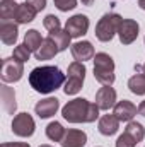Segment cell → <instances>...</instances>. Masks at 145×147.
Masks as SVG:
<instances>
[{
    "label": "cell",
    "instance_id": "1",
    "mask_svg": "<svg viewBox=\"0 0 145 147\" xmlns=\"http://www.w3.org/2000/svg\"><path fill=\"white\" fill-rule=\"evenodd\" d=\"M65 82V74L55 65L36 67L29 74V86L41 94H50L56 91Z\"/></svg>",
    "mask_w": 145,
    "mask_h": 147
},
{
    "label": "cell",
    "instance_id": "22",
    "mask_svg": "<svg viewBox=\"0 0 145 147\" xmlns=\"http://www.w3.org/2000/svg\"><path fill=\"white\" fill-rule=\"evenodd\" d=\"M43 41H44V39L41 38V34L38 33L36 29H29V31L26 33V36H24V45L29 48L31 53H36L38 50L41 48Z\"/></svg>",
    "mask_w": 145,
    "mask_h": 147
},
{
    "label": "cell",
    "instance_id": "4",
    "mask_svg": "<svg viewBox=\"0 0 145 147\" xmlns=\"http://www.w3.org/2000/svg\"><path fill=\"white\" fill-rule=\"evenodd\" d=\"M121 21L123 19L118 14H104L99 19L97 26H96V36H97V39L103 41V43L111 41L113 36L118 33V28H119V22Z\"/></svg>",
    "mask_w": 145,
    "mask_h": 147
},
{
    "label": "cell",
    "instance_id": "29",
    "mask_svg": "<svg viewBox=\"0 0 145 147\" xmlns=\"http://www.w3.org/2000/svg\"><path fill=\"white\" fill-rule=\"evenodd\" d=\"M53 2H55L56 9L62 12H68V10L77 7V0H53Z\"/></svg>",
    "mask_w": 145,
    "mask_h": 147
},
{
    "label": "cell",
    "instance_id": "17",
    "mask_svg": "<svg viewBox=\"0 0 145 147\" xmlns=\"http://www.w3.org/2000/svg\"><path fill=\"white\" fill-rule=\"evenodd\" d=\"M36 10L28 3V2H24V3H19V7H17V14H15V22L17 24H28V22H33L34 21V17H36Z\"/></svg>",
    "mask_w": 145,
    "mask_h": 147
},
{
    "label": "cell",
    "instance_id": "30",
    "mask_svg": "<svg viewBox=\"0 0 145 147\" xmlns=\"http://www.w3.org/2000/svg\"><path fill=\"white\" fill-rule=\"evenodd\" d=\"M36 12H41L44 7H46V0H26Z\"/></svg>",
    "mask_w": 145,
    "mask_h": 147
},
{
    "label": "cell",
    "instance_id": "11",
    "mask_svg": "<svg viewBox=\"0 0 145 147\" xmlns=\"http://www.w3.org/2000/svg\"><path fill=\"white\" fill-rule=\"evenodd\" d=\"M137 111H138V108H137L132 101L123 99V101H119V103L114 105V113H113V115H114L119 121H132V118L137 115Z\"/></svg>",
    "mask_w": 145,
    "mask_h": 147
},
{
    "label": "cell",
    "instance_id": "18",
    "mask_svg": "<svg viewBox=\"0 0 145 147\" xmlns=\"http://www.w3.org/2000/svg\"><path fill=\"white\" fill-rule=\"evenodd\" d=\"M58 53V48H56V45H55V41L51 39V38L48 36L44 41H43V45H41V48L38 50L36 53V58L38 60H50V58H53L55 55Z\"/></svg>",
    "mask_w": 145,
    "mask_h": 147
},
{
    "label": "cell",
    "instance_id": "12",
    "mask_svg": "<svg viewBox=\"0 0 145 147\" xmlns=\"http://www.w3.org/2000/svg\"><path fill=\"white\" fill-rule=\"evenodd\" d=\"M60 108V101L56 98H46V99H41L34 106V111L39 118H50L53 116Z\"/></svg>",
    "mask_w": 145,
    "mask_h": 147
},
{
    "label": "cell",
    "instance_id": "34",
    "mask_svg": "<svg viewBox=\"0 0 145 147\" xmlns=\"http://www.w3.org/2000/svg\"><path fill=\"white\" fill-rule=\"evenodd\" d=\"M138 5H140V7L145 10V0H138Z\"/></svg>",
    "mask_w": 145,
    "mask_h": 147
},
{
    "label": "cell",
    "instance_id": "25",
    "mask_svg": "<svg viewBox=\"0 0 145 147\" xmlns=\"http://www.w3.org/2000/svg\"><path fill=\"white\" fill-rule=\"evenodd\" d=\"M125 132H126L128 135H132V137L137 140V144H138V142H142V140H144V137H145V128L140 125V123H137V121H128V125H126Z\"/></svg>",
    "mask_w": 145,
    "mask_h": 147
},
{
    "label": "cell",
    "instance_id": "24",
    "mask_svg": "<svg viewBox=\"0 0 145 147\" xmlns=\"http://www.w3.org/2000/svg\"><path fill=\"white\" fill-rule=\"evenodd\" d=\"M128 87H130V91H132L133 94L144 96L145 94V74H137V75L130 77Z\"/></svg>",
    "mask_w": 145,
    "mask_h": 147
},
{
    "label": "cell",
    "instance_id": "16",
    "mask_svg": "<svg viewBox=\"0 0 145 147\" xmlns=\"http://www.w3.org/2000/svg\"><path fill=\"white\" fill-rule=\"evenodd\" d=\"M119 128V120L114 116V115H104L101 120H99V132L103 135H114Z\"/></svg>",
    "mask_w": 145,
    "mask_h": 147
},
{
    "label": "cell",
    "instance_id": "35",
    "mask_svg": "<svg viewBox=\"0 0 145 147\" xmlns=\"http://www.w3.org/2000/svg\"><path fill=\"white\" fill-rule=\"evenodd\" d=\"M142 70H144V74H145V63H144V67H142Z\"/></svg>",
    "mask_w": 145,
    "mask_h": 147
},
{
    "label": "cell",
    "instance_id": "5",
    "mask_svg": "<svg viewBox=\"0 0 145 147\" xmlns=\"http://www.w3.org/2000/svg\"><path fill=\"white\" fill-rule=\"evenodd\" d=\"M84 79H85V67L82 62H73L68 65V80L65 82V94L67 96H72L77 94L80 89H82V84H84Z\"/></svg>",
    "mask_w": 145,
    "mask_h": 147
},
{
    "label": "cell",
    "instance_id": "13",
    "mask_svg": "<svg viewBox=\"0 0 145 147\" xmlns=\"http://www.w3.org/2000/svg\"><path fill=\"white\" fill-rule=\"evenodd\" d=\"M70 51L77 62H85L94 57V46L89 41H77L75 45H72Z\"/></svg>",
    "mask_w": 145,
    "mask_h": 147
},
{
    "label": "cell",
    "instance_id": "8",
    "mask_svg": "<svg viewBox=\"0 0 145 147\" xmlns=\"http://www.w3.org/2000/svg\"><path fill=\"white\" fill-rule=\"evenodd\" d=\"M89 29V17L84 14H75L72 16L67 24H65V31L70 34L72 38H80L84 36Z\"/></svg>",
    "mask_w": 145,
    "mask_h": 147
},
{
    "label": "cell",
    "instance_id": "10",
    "mask_svg": "<svg viewBox=\"0 0 145 147\" xmlns=\"http://www.w3.org/2000/svg\"><path fill=\"white\" fill-rule=\"evenodd\" d=\"M96 105L99 110H109L116 105V91L111 86H104L96 92Z\"/></svg>",
    "mask_w": 145,
    "mask_h": 147
},
{
    "label": "cell",
    "instance_id": "36",
    "mask_svg": "<svg viewBox=\"0 0 145 147\" xmlns=\"http://www.w3.org/2000/svg\"><path fill=\"white\" fill-rule=\"evenodd\" d=\"M39 147H51V146H46V144H44V146H39Z\"/></svg>",
    "mask_w": 145,
    "mask_h": 147
},
{
    "label": "cell",
    "instance_id": "14",
    "mask_svg": "<svg viewBox=\"0 0 145 147\" xmlns=\"http://www.w3.org/2000/svg\"><path fill=\"white\" fill-rule=\"evenodd\" d=\"M87 144V135L85 132L82 130H75V128H70L65 132V137L62 140V146L63 147H84Z\"/></svg>",
    "mask_w": 145,
    "mask_h": 147
},
{
    "label": "cell",
    "instance_id": "33",
    "mask_svg": "<svg viewBox=\"0 0 145 147\" xmlns=\"http://www.w3.org/2000/svg\"><path fill=\"white\" fill-rule=\"evenodd\" d=\"M92 2H94V0H82V3H84V5H91Z\"/></svg>",
    "mask_w": 145,
    "mask_h": 147
},
{
    "label": "cell",
    "instance_id": "28",
    "mask_svg": "<svg viewBox=\"0 0 145 147\" xmlns=\"http://www.w3.org/2000/svg\"><path fill=\"white\" fill-rule=\"evenodd\" d=\"M135 146H137V140L132 135H128L126 132L123 135H119L118 140H116V147H135Z\"/></svg>",
    "mask_w": 145,
    "mask_h": 147
},
{
    "label": "cell",
    "instance_id": "27",
    "mask_svg": "<svg viewBox=\"0 0 145 147\" xmlns=\"http://www.w3.org/2000/svg\"><path fill=\"white\" fill-rule=\"evenodd\" d=\"M43 26H44L48 31H55V29H60V19H58L56 16L50 14V16H46V17H44V21H43Z\"/></svg>",
    "mask_w": 145,
    "mask_h": 147
},
{
    "label": "cell",
    "instance_id": "9",
    "mask_svg": "<svg viewBox=\"0 0 145 147\" xmlns=\"http://www.w3.org/2000/svg\"><path fill=\"white\" fill-rule=\"evenodd\" d=\"M118 36L123 45H132L138 36V22L133 19H123L118 28Z\"/></svg>",
    "mask_w": 145,
    "mask_h": 147
},
{
    "label": "cell",
    "instance_id": "20",
    "mask_svg": "<svg viewBox=\"0 0 145 147\" xmlns=\"http://www.w3.org/2000/svg\"><path fill=\"white\" fill-rule=\"evenodd\" d=\"M19 3L15 0H2L0 2V19L2 21H15Z\"/></svg>",
    "mask_w": 145,
    "mask_h": 147
},
{
    "label": "cell",
    "instance_id": "23",
    "mask_svg": "<svg viewBox=\"0 0 145 147\" xmlns=\"http://www.w3.org/2000/svg\"><path fill=\"white\" fill-rule=\"evenodd\" d=\"M46 137L53 142H62L63 137H65V128L62 127V123L58 121H51L48 127H46Z\"/></svg>",
    "mask_w": 145,
    "mask_h": 147
},
{
    "label": "cell",
    "instance_id": "26",
    "mask_svg": "<svg viewBox=\"0 0 145 147\" xmlns=\"http://www.w3.org/2000/svg\"><path fill=\"white\" fill-rule=\"evenodd\" d=\"M29 55H31V51H29V48H28L24 43L14 48V58L19 60V62H22V63L29 60Z\"/></svg>",
    "mask_w": 145,
    "mask_h": 147
},
{
    "label": "cell",
    "instance_id": "31",
    "mask_svg": "<svg viewBox=\"0 0 145 147\" xmlns=\"http://www.w3.org/2000/svg\"><path fill=\"white\" fill-rule=\"evenodd\" d=\"M2 147H31V146L26 144V142H5V144H2Z\"/></svg>",
    "mask_w": 145,
    "mask_h": 147
},
{
    "label": "cell",
    "instance_id": "21",
    "mask_svg": "<svg viewBox=\"0 0 145 147\" xmlns=\"http://www.w3.org/2000/svg\"><path fill=\"white\" fill-rule=\"evenodd\" d=\"M50 38L55 41L58 51H65V50L70 46V39H72V36H70L67 31H63L62 28H60V29H55V31H50Z\"/></svg>",
    "mask_w": 145,
    "mask_h": 147
},
{
    "label": "cell",
    "instance_id": "6",
    "mask_svg": "<svg viewBox=\"0 0 145 147\" xmlns=\"http://www.w3.org/2000/svg\"><path fill=\"white\" fill-rule=\"evenodd\" d=\"M22 74H24V65H22V62L15 60L14 57L2 60V72H0V77H2V80H3L5 84H7V82H17V80H21Z\"/></svg>",
    "mask_w": 145,
    "mask_h": 147
},
{
    "label": "cell",
    "instance_id": "7",
    "mask_svg": "<svg viewBox=\"0 0 145 147\" xmlns=\"http://www.w3.org/2000/svg\"><path fill=\"white\" fill-rule=\"evenodd\" d=\"M34 120L29 113H19L12 120V132L19 137H31L34 134Z\"/></svg>",
    "mask_w": 145,
    "mask_h": 147
},
{
    "label": "cell",
    "instance_id": "3",
    "mask_svg": "<svg viewBox=\"0 0 145 147\" xmlns=\"http://www.w3.org/2000/svg\"><path fill=\"white\" fill-rule=\"evenodd\" d=\"M94 77L103 86L114 82V62L108 53H97L94 57Z\"/></svg>",
    "mask_w": 145,
    "mask_h": 147
},
{
    "label": "cell",
    "instance_id": "19",
    "mask_svg": "<svg viewBox=\"0 0 145 147\" xmlns=\"http://www.w3.org/2000/svg\"><path fill=\"white\" fill-rule=\"evenodd\" d=\"M2 105H3V110L7 111L9 115H14V111L17 108L14 89L9 87V86H5V84L2 86Z\"/></svg>",
    "mask_w": 145,
    "mask_h": 147
},
{
    "label": "cell",
    "instance_id": "32",
    "mask_svg": "<svg viewBox=\"0 0 145 147\" xmlns=\"http://www.w3.org/2000/svg\"><path fill=\"white\" fill-rule=\"evenodd\" d=\"M138 113H140L142 116H145V99L140 103V106H138Z\"/></svg>",
    "mask_w": 145,
    "mask_h": 147
},
{
    "label": "cell",
    "instance_id": "15",
    "mask_svg": "<svg viewBox=\"0 0 145 147\" xmlns=\"http://www.w3.org/2000/svg\"><path fill=\"white\" fill-rule=\"evenodd\" d=\"M17 24L14 21H2L0 24V38L5 45H14L17 41Z\"/></svg>",
    "mask_w": 145,
    "mask_h": 147
},
{
    "label": "cell",
    "instance_id": "2",
    "mask_svg": "<svg viewBox=\"0 0 145 147\" xmlns=\"http://www.w3.org/2000/svg\"><path fill=\"white\" fill-rule=\"evenodd\" d=\"M62 115L70 123H92L99 116V108L96 103H89L87 99L77 98L63 106Z\"/></svg>",
    "mask_w": 145,
    "mask_h": 147
}]
</instances>
